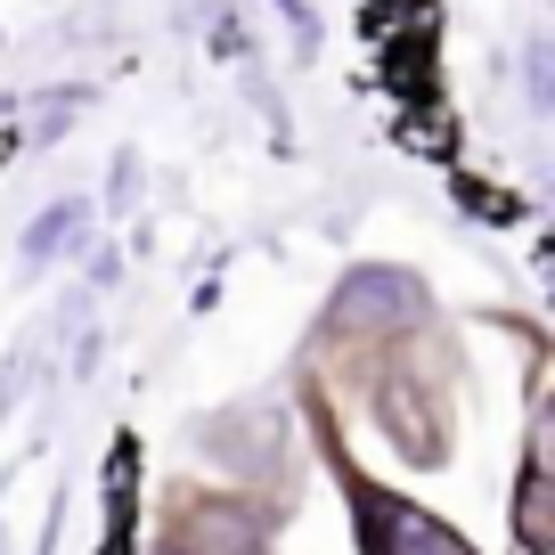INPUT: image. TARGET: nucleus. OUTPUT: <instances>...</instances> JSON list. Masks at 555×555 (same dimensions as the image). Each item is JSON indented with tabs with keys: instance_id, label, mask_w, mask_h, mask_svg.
Instances as JSON below:
<instances>
[{
	"instance_id": "nucleus-1",
	"label": "nucleus",
	"mask_w": 555,
	"mask_h": 555,
	"mask_svg": "<svg viewBox=\"0 0 555 555\" xmlns=\"http://www.w3.org/2000/svg\"><path fill=\"white\" fill-rule=\"evenodd\" d=\"M302 409H311L319 457H327L335 490H344V506H351V547H360V555H482L450 515H434V506H416V499H400L392 482H376V474L351 466L344 425H335V409H327V392H319V384L302 392Z\"/></svg>"
},
{
	"instance_id": "nucleus-2",
	"label": "nucleus",
	"mask_w": 555,
	"mask_h": 555,
	"mask_svg": "<svg viewBox=\"0 0 555 555\" xmlns=\"http://www.w3.org/2000/svg\"><path fill=\"white\" fill-rule=\"evenodd\" d=\"M425 335L360 344L367 351L360 400H367V425H376L409 466H450V376H425Z\"/></svg>"
},
{
	"instance_id": "nucleus-3",
	"label": "nucleus",
	"mask_w": 555,
	"mask_h": 555,
	"mask_svg": "<svg viewBox=\"0 0 555 555\" xmlns=\"http://www.w3.org/2000/svg\"><path fill=\"white\" fill-rule=\"evenodd\" d=\"M434 327V286L400 261H360L344 270V286L319 311V351L335 344H392V335H425Z\"/></svg>"
},
{
	"instance_id": "nucleus-4",
	"label": "nucleus",
	"mask_w": 555,
	"mask_h": 555,
	"mask_svg": "<svg viewBox=\"0 0 555 555\" xmlns=\"http://www.w3.org/2000/svg\"><path fill=\"white\" fill-rule=\"evenodd\" d=\"M270 547H278V499L196 482L164 499V555H270Z\"/></svg>"
},
{
	"instance_id": "nucleus-5",
	"label": "nucleus",
	"mask_w": 555,
	"mask_h": 555,
	"mask_svg": "<svg viewBox=\"0 0 555 555\" xmlns=\"http://www.w3.org/2000/svg\"><path fill=\"white\" fill-rule=\"evenodd\" d=\"M515 547L555 555V482H547V425L539 416H531V441H522V466H515Z\"/></svg>"
},
{
	"instance_id": "nucleus-6",
	"label": "nucleus",
	"mask_w": 555,
	"mask_h": 555,
	"mask_svg": "<svg viewBox=\"0 0 555 555\" xmlns=\"http://www.w3.org/2000/svg\"><path fill=\"white\" fill-rule=\"evenodd\" d=\"M131 490H139V434H115V450H106V539H99V555H139Z\"/></svg>"
},
{
	"instance_id": "nucleus-7",
	"label": "nucleus",
	"mask_w": 555,
	"mask_h": 555,
	"mask_svg": "<svg viewBox=\"0 0 555 555\" xmlns=\"http://www.w3.org/2000/svg\"><path fill=\"white\" fill-rule=\"evenodd\" d=\"M74 229H82V205H74V196H66V205H50V212H41L34 229H25V261H34V270H41V261H50L57 245L74 237Z\"/></svg>"
},
{
	"instance_id": "nucleus-8",
	"label": "nucleus",
	"mask_w": 555,
	"mask_h": 555,
	"mask_svg": "<svg viewBox=\"0 0 555 555\" xmlns=\"http://www.w3.org/2000/svg\"><path fill=\"white\" fill-rule=\"evenodd\" d=\"M156 555H164V547H156Z\"/></svg>"
}]
</instances>
